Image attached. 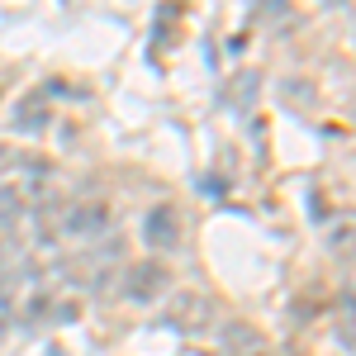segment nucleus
<instances>
[{"label":"nucleus","instance_id":"nucleus-1","mask_svg":"<svg viewBox=\"0 0 356 356\" xmlns=\"http://www.w3.org/2000/svg\"><path fill=\"white\" fill-rule=\"evenodd\" d=\"M166 328L186 332V337H200V332L214 328V318H219V309L209 295H200V290H176V295H166V309H162Z\"/></svg>","mask_w":356,"mask_h":356},{"label":"nucleus","instance_id":"nucleus-2","mask_svg":"<svg viewBox=\"0 0 356 356\" xmlns=\"http://www.w3.org/2000/svg\"><path fill=\"white\" fill-rule=\"evenodd\" d=\"M110 223L114 214L105 200H72L53 214V228L62 238H100V233H110Z\"/></svg>","mask_w":356,"mask_h":356},{"label":"nucleus","instance_id":"nucleus-3","mask_svg":"<svg viewBox=\"0 0 356 356\" xmlns=\"http://www.w3.org/2000/svg\"><path fill=\"white\" fill-rule=\"evenodd\" d=\"M166 285H171V271L162 261H138L124 271V295L134 304H152L157 295H166Z\"/></svg>","mask_w":356,"mask_h":356},{"label":"nucleus","instance_id":"nucleus-4","mask_svg":"<svg viewBox=\"0 0 356 356\" xmlns=\"http://www.w3.org/2000/svg\"><path fill=\"white\" fill-rule=\"evenodd\" d=\"M219 356H266V337L247 318H228L219 332Z\"/></svg>","mask_w":356,"mask_h":356},{"label":"nucleus","instance_id":"nucleus-5","mask_svg":"<svg viewBox=\"0 0 356 356\" xmlns=\"http://www.w3.org/2000/svg\"><path fill=\"white\" fill-rule=\"evenodd\" d=\"M143 243L157 247V252L181 247V223H176V209H171V204H152V209L143 214Z\"/></svg>","mask_w":356,"mask_h":356},{"label":"nucleus","instance_id":"nucleus-6","mask_svg":"<svg viewBox=\"0 0 356 356\" xmlns=\"http://www.w3.org/2000/svg\"><path fill=\"white\" fill-rule=\"evenodd\" d=\"M257 81H261L257 72H238V76H228V86L219 90V100H223V105H247L252 90H257Z\"/></svg>","mask_w":356,"mask_h":356},{"label":"nucleus","instance_id":"nucleus-7","mask_svg":"<svg viewBox=\"0 0 356 356\" xmlns=\"http://www.w3.org/2000/svg\"><path fill=\"white\" fill-rule=\"evenodd\" d=\"M15 129H19V134H43V129H48V110H43L38 100H24V105L15 110Z\"/></svg>","mask_w":356,"mask_h":356},{"label":"nucleus","instance_id":"nucleus-8","mask_svg":"<svg viewBox=\"0 0 356 356\" xmlns=\"http://www.w3.org/2000/svg\"><path fill=\"white\" fill-rule=\"evenodd\" d=\"M332 247H337V252H347V247H352V223H347V219H342V228L332 233Z\"/></svg>","mask_w":356,"mask_h":356},{"label":"nucleus","instance_id":"nucleus-9","mask_svg":"<svg viewBox=\"0 0 356 356\" xmlns=\"http://www.w3.org/2000/svg\"><path fill=\"white\" fill-rule=\"evenodd\" d=\"M10 166H15V152H10V147H0V171H10Z\"/></svg>","mask_w":356,"mask_h":356}]
</instances>
